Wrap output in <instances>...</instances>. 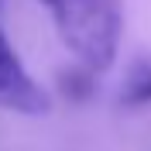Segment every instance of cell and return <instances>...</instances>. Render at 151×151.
Returning <instances> with one entry per match:
<instances>
[{
    "label": "cell",
    "mask_w": 151,
    "mask_h": 151,
    "mask_svg": "<svg viewBox=\"0 0 151 151\" xmlns=\"http://www.w3.org/2000/svg\"><path fill=\"white\" fill-rule=\"evenodd\" d=\"M52 14L58 38L76 55L79 69L106 72L117 58L124 28V0H38Z\"/></svg>",
    "instance_id": "6da1fadb"
},
{
    "label": "cell",
    "mask_w": 151,
    "mask_h": 151,
    "mask_svg": "<svg viewBox=\"0 0 151 151\" xmlns=\"http://www.w3.org/2000/svg\"><path fill=\"white\" fill-rule=\"evenodd\" d=\"M0 110L24 113V117H45L52 110V96L24 69L4 31H0Z\"/></svg>",
    "instance_id": "7a4b0ae2"
},
{
    "label": "cell",
    "mask_w": 151,
    "mask_h": 151,
    "mask_svg": "<svg viewBox=\"0 0 151 151\" xmlns=\"http://www.w3.org/2000/svg\"><path fill=\"white\" fill-rule=\"evenodd\" d=\"M120 103L124 106H151V58H137L120 86Z\"/></svg>",
    "instance_id": "3957f363"
}]
</instances>
